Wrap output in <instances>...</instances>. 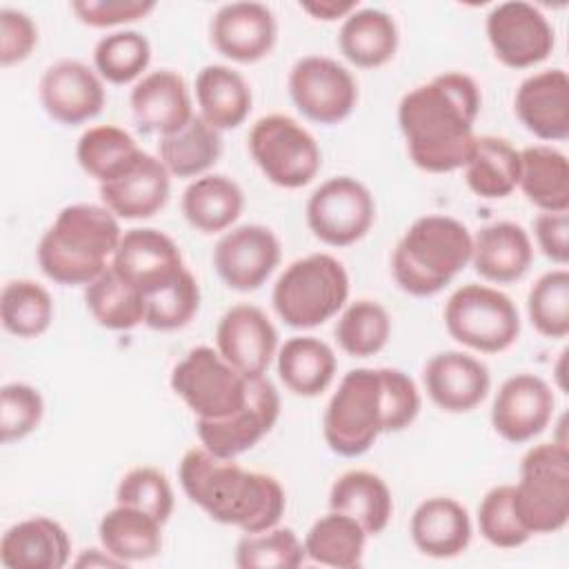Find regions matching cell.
I'll use <instances>...</instances> for the list:
<instances>
[{"label": "cell", "instance_id": "42", "mask_svg": "<svg viewBox=\"0 0 569 569\" xmlns=\"http://www.w3.org/2000/svg\"><path fill=\"white\" fill-rule=\"evenodd\" d=\"M151 62V42L133 29L102 36L93 47V69L111 84L140 80Z\"/></svg>", "mask_w": 569, "mask_h": 569}, {"label": "cell", "instance_id": "7", "mask_svg": "<svg viewBox=\"0 0 569 569\" xmlns=\"http://www.w3.org/2000/svg\"><path fill=\"white\" fill-rule=\"evenodd\" d=\"M513 509L525 529L556 533L569 520V449L553 440L531 447L520 462V478L513 485Z\"/></svg>", "mask_w": 569, "mask_h": 569}, {"label": "cell", "instance_id": "12", "mask_svg": "<svg viewBox=\"0 0 569 569\" xmlns=\"http://www.w3.org/2000/svg\"><path fill=\"white\" fill-rule=\"evenodd\" d=\"M289 96L296 109L316 124H338L358 102L353 73L333 58L305 56L289 71Z\"/></svg>", "mask_w": 569, "mask_h": 569}, {"label": "cell", "instance_id": "14", "mask_svg": "<svg viewBox=\"0 0 569 569\" xmlns=\"http://www.w3.org/2000/svg\"><path fill=\"white\" fill-rule=\"evenodd\" d=\"M280 418V396L267 376L253 378L249 400L236 413L220 420H196L200 445L220 456L238 458L256 447Z\"/></svg>", "mask_w": 569, "mask_h": 569}, {"label": "cell", "instance_id": "1", "mask_svg": "<svg viewBox=\"0 0 569 569\" xmlns=\"http://www.w3.org/2000/svg\"><path fill=\"white\" fill-rule=\"evenodd\" d=\"M480 104L478 82L462 71H445L407 91L398 104V127L409 160L427 173L462 169L476 140Z\"/></svg>", "mask_w": 569, "mask_h": 569}, {"label": "cell", "instance_id": "21", "mask_svg": "<svg viewBox=\"0 0 569 569\" xmlns=\"http://www.w3.org/2000/svg\"><path fill=\"white\" fill-rule=\"evenodd\" d=\"M425 391L447 413L476 409L491 389L487 365L465 351H438L422 369Z\"/></svg>", "mask_w": 569, "mask_h": 569}, {"label": "cell", "instance_id": "25", "mask_svg": "<svg viewBox=\"0 0 569 569\" xmlns=\"http://www.w3.org/2000/svg\"><path fill=\"white\" fill-rule=\"evenodd\" d=\"M71 558L67 529L47 516L11 525L0 540V562L7 569H62Z\"/></svg>", "mask_w": 569, "mask_h": 569}, {"label": "cell", "instance_id": "27", "mask_svg": "<svg viewBox=\"0 0 569 569\" xmlns=\"http://www.w3.org/2000/svg\"><path fill=\"white\" fill-rule=\"evenodd\" d=\"M409 533L418 551L429 558H456L471 542L469 511L449 496L422 500L409 522Z\"/></svg>", "mask_w": 569, "mask_h": 569}, {"label": "cell", "instance_id": "24", "mask_svg": "<svg viewBox=\"0 0 569 569\" xmlns=\"http://www.w3.org/2000/svg\"><path fill=\"white\" fill-rule=\"evenodd\" d=\"M171 193V173L158 156L142 153L120 178L100 184L102 204L118 220H147L164 209Z\"/></svg>", "mask_w": 569, "mask_h": 569}, {"label": "cell", "instance_id": "16", "mask_svg": "<svg viewBox=\"0 0 569 569\" xmlns=\"http://www.w3.org/2000/svg\"><path fill=\"white\" fill-rule=\"evenodd\" d=\"M278 236L264 224H238L222 233L213 249L220 280L236 291H256L280 264Z\"/></svg>", "mask_w": 569, "mask_h": 569}, {"label": "cell", "instance_id": "41", "mask_svg": "<svg viewBox=\"0 0 569 569\" xmlns=\"http://www.w3.org/2000/svg\"><path fill=\"white\" fill-rule=\"evenodd\" d=\"M333 336L347 356L369 358L380 353L389 342L391 318L380 302L360 298L340 313Z\"/></svg>", "mask_w": 569, "mask_h": 569}, {"label": "cell", "instance_id": "10", "mask_svg": "<svg viewBox=\"0 0 569 569\" xmlns=\"http://www.w3.org/2000/svg\"><path fill=\"white\" fill-rule=\"evenodd\" d=\"M247 144L262 176L282 189L307 187L322 167V151L316 138L284 113H269L256 120Z\"/></svg>", "mask_w": 569, "mask_h": 569}, {"label": "cell", "instance_id": "11", "mask_svg": "<svg viewBox=\"0 0 569 569\" xmlns=\"http://www.w3.org/2000/svg\"><path fill=\"white\" fill-rule=\"evenodd\" d=\"M307 224L329 247H349L362 240L376 220V200L367 184L351 176L325 180L307 200Z\"/></svg>", "mask_w": 569, "mask_h": 569}, {"label": "cell", "instance_id": "22", "mask_svg": "<svg viewBox=\"0 0 569 569\" xmlns=\"http://www.w3.org/2000/svg\"><path fill=\"white\" fill-rule=\"evenodd\" d=\"M520 124L542 142L569 138V78L565 69L527 76L513 98Z\"/></svg>", "mask_w": 569, "mask_h": 569}, {"label": "cell", "instance_id": "8", "mask_svg": "<svg viewBox=\"0 0 569 569\" xmlns=\"http://www.w3.org/2000/svg\"><path fill=\"white\" fill-rule=\"evenodd\" d=\"M169 382L196 420H220L244 407L253 378L231 367L218 349L200 345L173 367Z\"/></svg>", "mask_w": 569, "mask_h": 569}, {"label": "cell", "instance_id": "45", "mask_svg": "<svg viewBox=\"0 0 569 569\" xmlns=\"http://www.w3.org/2000/svg\"><path fill=\"white\" fill-rule=\"evenodd\" d=\"M144 325L153 331H176L187 327L200 309V284L184 269L171 284L144 298Z\"/></svg>", "mask_w": 569, "mask_h": 569}, {"label": "cell", "instance_id": "30", "mask_svg": "<svg viewBox=\"0 0 569 569\" xmlns=\"http://www.w3.org/2000/svg\"><path fill=\"white\" fill-rule=\"evenodd\" d=\"M200 116L218 131L240 127L251 111V87L244 76L227 64H207L196 76Z\"/></svg>", "mask_w": 569, "mask_h": 569}, {"label": "cell", "instance_id": "20", "mask_svg": "<svg viewBox=\"0 0 569 569\" xmlns=\"http://www.w3.org/2000/svg\"><path fill=\"white\" fill-rule=\"evenodd\" d=\"M218 353L249 378L264 376L278 353V331L256 305H233L216 327Z\"/></svg>", "mask_w": 569, "mask_h": 569}, {"label": "cell", "instance_id": "48", "mask_svg": "<svg viewBox=\"0 0 569 569\" xmlns=\"http://www.w3.org/2000/svg\"><path fill=\"white\" fill-rule=\"evenodd\" d=\"M44 416L40 391L27 382H7L0 389V440L18 442L33 433Z\"/></svg>", "mask_w": 569, "mask_h": 569}, {"label": "cell", "instance_id": "2", "mask_svg": "<svg viewBox=\"0 0 569 569\" xmlns=\"http://www.w3.org/2000/svg\"><path fill=\"white\" fill-rule=\"evenodd\" d=\"M420 405V391L409 373L393 367L349 369L327 402L325 442L342 458H358L380 433L407 429Z\"/></svg>", "mask_w": 569, "mask_h": 569}, {"label": "cell", "instance_id": "17", "mask_svg": "<svg viewBox=\"0 0 569 569\" xmlns=\"http://www.w3.org/2000/svg\"><path fill=\"white\" fill-rule=\"evenodd\" d=\"M40 104L60 124L78 127L100 116L107 91L96 69L80 60H58L49 64L38 82Z\"/></svg>", "mask_w": 569, "mask_h": 569}, {"label": "cell", "instance_id": "51", "mask_svg": "<svg viewBox=\"0 0 569 569\" xmlns=\"http://www.w3.org/2000/svg\"><path fill=\"white\" fill-rule=\"evenodd\" d=\"M538 249L558 267L569 262V216L567 211H540L533 220Z\"/></svg>", "mask_w": 569, "mask_h": 569}, {"label": "cell", "instance_id": "4", "mask_svg": "<svg viewBox=\"0 0 569 569\" xmlns=\"http://www.w3.org/2000/svg\"><path fill=\"white\" fill-rule=\"evenodd\" d=\"M120 220L104 204L64 207L38 242V267L56 284H89L111 264L122 238Z\"/></svg>", "mask_w": 569, "mask_h": 569}, {"label": "cell", "instance_id": "28", "mask_svg": "<svg viewBox=\"0 0 569 569\" xmlns=\"http://www.w3.org/2000/svg\"><path fill=\"white\" fill-rule=\"evenodd\" d=\"M400 33L396 20L376 7H358L338 31L340 53L358 69H378L393 60Z\"/></svg>", "mask_w": 569, "mask_h": 569}, {"label": "cell", "instance_id": "47", "mask_svg": "<svg viewBox=\"0 0 569 569\" xmlns=\"http://www.w3.org/2000/svg\"><path fill=\"white\" fill-rule=\"evenodd\" d=\"M511 498L513 485H498L489 489L478 505L480 536L498 549H516L531 538V533L516 516Z\"/></svg>", "mask_w": 569, "mask_h": 569}, {"label": "cell", "instance_id": "35", "mask_svg": "<svg viewBox=\"0 0 569 569\" xmlns=\"http://www.w3.org/2000/svg\"><path fill=\"white\" fill-rule=\"evenodd\" d=\"M518 187L540 211H569V160L551 144L520 151Z\"/></svg>", "mask_w": 569, "mask_h": 569}, {"label": "cell", "instance_id": "46", "mask_svg": "<svg viewBox=\"0 0 569 569\" xmlns=\"http://www.w3.org/2000/svg\"><path fill=\"white\" fill-rule=\"evenodd\" d=\"M116 502L147 511L164 525L173 513L176 498L169 478L160 469L142 465L129 469L120 478L116 487Z\"/></svg>", "mask_w": 569, "mask_h": 569}, {"label": "cell", "instance_id": "32", "mask_svg": "<svg viewBox=\"0 0 569 569\" xmlns=\"http://www.w3.org/2000/svg\"><path fill=\"white\" fill-rule=\"evenodd\" d=\"M329 509L351 516L367 536L387 529L393 513V498L387 482L367 469H351L336 478L329 491Z\"/></svg>", "mask_w": 569, "mask_h": 569}, {"label": "cell", "instance_id": "40", "mask_svg": "<svg viewBox=\"0 0 569 569\" xmlns=\"http://www.w3.org/2000/svg\"><path fill=\"white\" fill-rule=\"evenodd\" d=\"M0 320L16 338H38L53 322V298L36 280H9L0 293Z\"/></svg>", "mask_w": 569, "mask_h": 569}, {"label": "cell", "instance_id": "19", "mask_svg": "<svg viewBox=\"0 0 569 569\" xmlns=\"http://www.w3.org/2000/svg\"><path fill=\"white\" fill-rule=\"evenodd\" d=\"M209 36L220 56L240 64H253L276 47L278 20L262 2H227L213 13Z\"/></svg>", "mask_w": 569, "mask_h": 569}, {"label": "cell", "instance_id": "23", "mask_svg": "<svg viewBox=\"0 0 569 569\" xmlns=\"http://www.w3.org/2000/svg\"><path fill=\"white\" fill-rule=\"evenodd\" d=\"M129 107L138 129L160 138L180 131L196 116L184 78L171 69L144 73L129 93Z\"/></svg>", "mask_w": 569, "mask_h": 569}, {"label": "cell", "instance_id": "3", "mask_svg": "<svg viewBox=\"0 0 569 569\" xmlns=\"http://www.w3.org/2000/svg\"><path fill=\"white\" fill-rule=\"evenodd\" d=\"M178 480L184 496L211 520L244 533L276 527L287 509L284 489L273 476L249 471L236 458H220L202 445L184 451Z\"/></svg>", "mask_w": 569, "mask_h": 569}, {"label": "cell", "instance_id": "36", "mask_svg": "<svg viewBox=\"0 0 569 569\" xmlns=\"http://www.w3.org/2000/svg\"><path fill=\"white\" fill-rule=\"evenodd\" d=\"M367 531L347 513L331 511L320 516L307 531L302 545L311 562L333 569H356L362 565Z\"/></svg>", "mask_w": 569, "mask_h": 569}, {"label": "cell", "instance_id": "52", "mask_svg": "<svg viewBox=\"0 0 569 569\" xmlns=\"http://www.w3.org/2000/svg\"><path fill=\"white\" fill-rule=\"evenodd\" d=\"M300 9L305 13H309L313 20H325V22H333V20H345L349 13H353L358 9V2L353 0H311V2H300Z\"/></svg>", "mask_w": 569, "mask_h": 569}, {"label": "cell", "instance_id": "26", "mask_svg": "<svg viewBox=\"0 0 569 569\" xmlns=\"http://www.w3.org/2000/svg\"><path fill=\"white\" fill-rule=\"evenodd\" d=\"M533 260L529 233L511 220H498L478 229L471 242V264L476 273L496 284L520 280Z\"/></svg>", "mask_w": 569, "mask_h": 569}, {"label": "cell", "instance_id": "53", "mask_svg": "<svg viewBox=\"0 0 569 569\" xmlns=\"http://www.w3.org/2000/svg\"><path fill=\"white\" fill-rule=\"evenodd\" d=\"M76 567H127L124 562H120L116 556H111L109 551H104L102 547L100 549H84L76 560H73Z\"/></svg>", "mask_w": 569, "mask_h": 569}, {"label": "cell", "instance_id": "5", "mask_svg": "<svg viewBox=\"0 0 569 569\" xmlns=\"http://www.w3.org/2000/svg\"><path fill=\"white\" fill-rule=\"evenodd\" d=\"M473 236L451 216H422L409 224L391 256L396 284L416 298L440 293L469 262Z\"/></svg>", "mask_w": 569, "mask_h": 569}, {"label": "cell", "instance_id": "50", "mask_svg": "<svg viewBox=\"0 0 569 569\" xmlns=\"http://www.w3.org/2000/svg\"><path fill=\"white\" fill-rule=\"evenodd\" d=\"M38 44V27L33 18L20 9H0V64L11 67L24 62Z\"/></svg>", "mask_w": 569, "mask_h": 569}, {"label": "cell", "instance_id": "38", "mask_svg": "<svg viewBox=\"0 0 569 569\" xmlns=\"http://www.w3.org/2000/svg\"><path fill=\"white\" fill-rule=\"evenodd\" d=\"M142 153L136 138L116 124L89 127L76 144L78 164L100 184L127 173Z\"/></svg>", "mask_w": 569, "mask_h": 569}, {"label": "cell", "instance_id": "9", "mask_svg": "<svg viewBox=\"0 0 569 569\" xmlns=\"http://www.w3.org/2000/svg\"><path fill=\"white\" fill-rule=\"evenodd\" d=\"M449 336L480 353L507 351L520 336L516 302L489 284H462L445 305Z\"/></svg>", "mask_w": 569, "mask_h": 569}, {"label": "cell", "instance_id": "31", "mask_svg": "<svg viewBox=\"0 0 569 569\" xmlns=\"http://www.w3.org/2000/svg\"><path fill=\"white\" fill-rule=\"evenodd\" d=\"M278 378L302 398H316L329 389L336 378V353L316 336H293L276 353Z\"/></svg>", "mask_w": 569, "mask_h": 569}, {"label": "cell", "instance_id": "44", "mask_svg": "<svg viewBox=\"0 0 569 569\" xmlns=\"http://www.w3.org/2000/svg\"><path fill=\"white\" fill-rule=\"evenodd\" d=\"M527 313L545 338L569 336V271L565 267L542 273L527 293Z\"/></svg>", "mask_w": 569, "mask_h": 569}, {"label": "cell", "instance_id": "15", "mask_svg": "<svg viewBox=\"0 0 569 569\" xmlns=\"http://www.w3.org/2000/svg\"><path fill=\"white\" fill-rule=\"evenodd\" d=\"M109 267L144 298L171 284L187 269L176 240L153 227L124 231Z\"/></svg>", "mask_w": 569, "mask_h": 569}, {"label": "cell", "instance_id": "18", "mask_svg": "<svg viewBox=\"0 0 569 569\" xmlns=\"http://www.w3.org/2000/svg\"><path fill=\"white\" fill-rule=\"evenodd\" d=\"M556 407L553 389L533 373L509 376L491 405L493 431L511 442L522 445L540 436L551 422Z\"/></svg>", "mask_w": 569, "mask_h": 569}, {"label": "cell", "instance_id": "43", "mask_svg": "<svg viewBox=\"0 0 569 569\" xmlns=\"http://www.w3.org/2000/svg\"><path fill=\"white\" fill-rule=\"evenodd\" d=\"M307 560L305 545L289 527L244 533L236 545L233 562L240 569H296Z\"/></svg>", "mask_w": 569, "mask_h": 569}, {"label": "cell", "instance_id": "13", "mask_svg": "<svg viewBox=\"0 0 569 569\" xmlns=\"http://www.w3.org/2000/svg\"><path fill=\"white\" fill-rule=\"evenodd\" d=\"M485 29L493 56L509 69H531L545 62L556 44L547 16L525 0L496 4L487 13Z\"/></svg>", "mask_w": 569, "mask_h": 569}, {"label": "cell", "instance_id": "33", "mask_svg": "<svg viewBox=\"0 0 569 569\" xmlns=\"http://www.w3.org/2000/svg\"><path fill=\"white\" fill-rule=\"evenodd\" d=\"M100 547L120 562H144L162 549V522L129 505H116L98 525Z\"/></svg>", "mask_w": 569, "mask_h": 569}, {"label": "cell", "instance_id": "34", "mask_svg": "<svg viewBox=\"0 0 569 569\" xmlns=\"http://www.w3.org/2000/svg\"><path fill=\"white\" fill-rule=\"evenodd\" d=\"M520 178V151L505 138L476 136L465 162L467 187L485 200L511 196Z\"/></svg>", "mask_w": 569, "mask_h": 569}, {"label": "cell", "instance_id": "29", "mask_svg": "<svg viewBox=\"0 0 569 569\" xmlns=\"http://www.w3.org/2000/svg\"><path fill=\"white\" fill-rule=\"evenodd\" d=\"M182 216L200 233L229 231L244 209V193L224 173H204L182 191Z\"/></svg>", "mask_w": 569, "mask_h": 569}, {"label": "cell", "instance_id": "37", "mask_svg": "<svg viewBox=\"0 0 569 569\" xmlns=\"http://www.w3.org/2000/svg\"><path fill=\"white\" fill-rule=\"evenodd\" d=\"M222 156V136L200 113L193 116L180 131L162 136L158 158L176 178H200Z\"/></svg>", "mask_w": 569, "mask_h": 569}, {"label": "cell", "instance_id": "39", "mask_svg": "<svg viewBox=\"0 0 569 569\" xmlns=\"http://www.w3.org/2000/svg\"><path fill=\"white\" fill-rule=\"evenodd\" d=\"M84 305L91 318L109 331H131L144 322V296L111 267L84 287Z\"/></svg>", "mask_w": 569, "mask_h": 569}, {"label": "cell", "instance_id": "6", "mask_svg": "<svg viewBox=\"0 0 569 569\" xmlns=\"http://www.w3.org/2000/svg\"><path fill=\"white\" fill-rule=\"evenodd\" d=\"M349 298V273L331 253H309L278 276L271 302L291 329H313L331 320Z\"/></svg>", "mask_w": 569, "mask_h": 569}, {"label": "cell", "instance_id": "49", "mask_svg": "<svg viewBox=\"0 0 569 569\" xmlns=\"http://www.w3.org/2000/svg\"><path fill=\"white\" fill-rule=\"evenodd\" d=\"M158 4L153 0H73L76 18L93 29H109L147 18Z\"/></svg>", "mask_w": 569, "mask_h": 569}]
</instances>
